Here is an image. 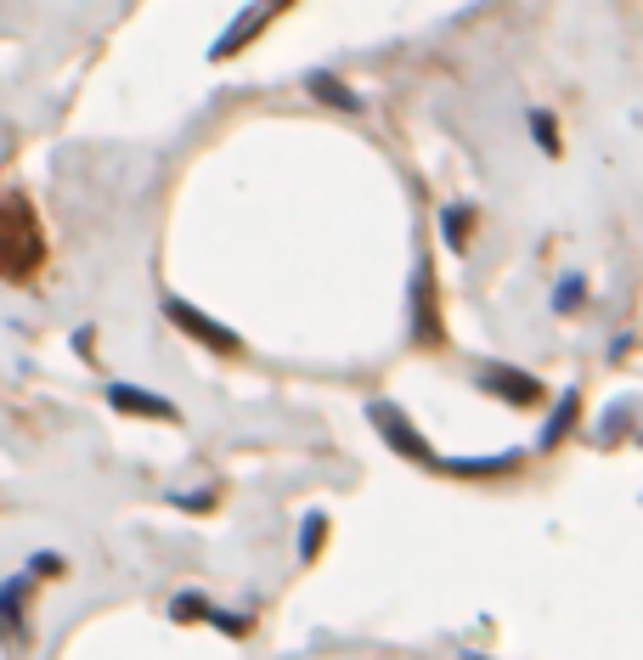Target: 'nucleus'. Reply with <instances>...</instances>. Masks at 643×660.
Wrapping results in <instances>:
<instances>
[{
    "mask_svg": "<svg viewBox=\"0 0 643 660\" xmlns=\"http://www.w3.org/2000/svg\"><path fill=\"white\" fill-rule=\"evenodd\" d=\"M170 615H176V621H204V615H209V605H204L198 593H181L176 605H170Z\"/></svg>",
    "mask_w": 643,
    "mask_h": 660,
    "instance_id": "39448f33",
    "label": "nucleus"
},
{
    "mask_svg": "<svg viewBox=\"0 0 643 660\" xmlns=\"http://www.w3.org/2000/svg\"><path fill=\"white\" fill-rule=\"evenodd\" d=\"M317 542H322V513H317V520H305V536H299V548H305V554H317Z\"/></svg>",
    "mask_w": 643,
    "mask_h": 660,
    "instance_id": "423d86ee",
    "label": "nucleus"
},
{
    "mask_svg": "<svg viewBox=\"0 0 643 660\" xmlns=\"http://www.w3.org/2000/svg\"><path fill=\"white\" fill-rule=\"evenodd\" d=\"M164 317L170 322H181L192 339H204V344H215V351H237V333H227L220 322H209V317H198L192 305H181V300H164Z\"/></svg>",
    "mask_w": 643,
    "mask_h": 660,
    "instance_id": "f03ea898",
    "label": "nucleus"
},
{
    "mask_svg": "<svg viewBox=\"0 0 643 660\" xmlns=\"http://www.w3.org/2000/svg\"><path fill=\"white\" fill-rule=\"evenodd\" d=\"M283 7H288V0H255V7H248V12L232 23V35H227V40H215V51H209V56H232L237 46H248V40L260 35V23H271Z\"/></svg>",
    "mask_w": 643,
    "mask_h": 660,
    "instance_id": "7ed1b4c3",
    "label": "nucleus"
},
{
    "mask_svg": "<svg viewBox=\"0 0 643 660\" xmlns=\"http://www.w3.org/2000/svg\"><path fill=\"white\" fill-rule=\"evenodd\" d=\"M107 401H114L119 412H136V418H181L164 395H147V390H136V384H114V390H107Z\"/></svg>",
    "mask_w": 643,
    "mask_h": 660,
    "instance_id": "20e7f679",
    "label": "nucleus"
},
{
    "mask_svg": "<svg viewBox=\"0 0 643 660\" xmlns=\"http://www.w3.org/2000/svg\"><path fill=\"white\" fill-rule=\"evenodd\" d=\"M46 271V226L23 192H0V282H35Z\"/></svg>",
    "mask_w": 643,
    "mask_h": 660,
    "instance_id": "f257e3e1",
    "label": "nucleus"
}]
</instances>
